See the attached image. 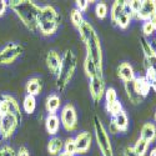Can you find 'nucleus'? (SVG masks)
Segmentation results:
<instances>
[{"label":"nucleus","instance_id":"nucleus-1","mask_svg":"<svg viewBox=\"0 0 156 156\" xmlns=\"http://www.w3.org/2000/svg\"><path fill=\"white\" fill-rule=\"evenodd\" d=\"M79 30V35L81 41L85 45L86 49V56H89L95 64L98 69V74L102 75V68H104V58H102V48H101V41L100 37L94 29V27L89 21L84 20L81 27L77 29Z\"/></svg>","mask_w":156,"mask_h":156},{"label":"nucleus","instance_id":"nucleus-2","mask_svg":"<svg viewBox=\"0 0 156 156\" xmlns=\"http://www.w3.org/2000/svg\"><path fill=\"white\" fill-rule=\"evenodd\" d=\"M9 8L15 12V15L20 19L24 27L30 31L37 30V19L40 6L30 0H10L8 2Z\"/></svg>","mask_w":156,"mask_h":156},{"label":"nucleus","instance_id":"nucleus-3","mask_svg":"<svg viewBox=\"0 0 156 156\" xmlns=\"http://www.w3.org/2000/svg\"><path fill=\"white\" fill-rule=\"evenodd\" d=\"M77 66V59L76 55L73 53L70 49L65 50V53L61 56V64L59 71L56 74V87L60 91H64L68 87L70 81L73 80L74 74L76 71Z\"/></svg>","mask_w":156,"mask_h":156},{"label":"nucleus","instance_id":"nucleus-4","mask_svg":"<svg viewBox=\"0 0 156 156\" xmlns=\"http://www.w3.org/2000/svg\"><path fill=\"white\" fill-rule=\"evenodd\" d=\"M59 28L60 15L58 10L51 5L40 6V12H39L37 19V31L43 36H51L56 34Z\"/></svg>","mask_w":156,"mask_h":156},{"label":"nucleus","instance_id":"nucleus-5","mask_svg":"<svg viewBox=\"0 0 156 156\" xmlns=\"http://www.w3.org/2000/svg\"><path fill=\"white\" fill-rule=\"evenodd\" d=\"M94 131H95V139H96L101 155L102 156H114V150H112V145H111L109 134L98 115L94 116Z\"/></svg>","mask_w":156,"mask_h":156},{"label":"nucleus","instance_id":"nucleus-6","mask_svg":"<svg viewBox=\"0 0 156 156\" xmlns=\"http://www.w3.org/2000/svg\"><path fill=\"white\" fill-rule=\"evenodd\" d=\"M60 122L68 133H73L77 129V112L73 104L69 102L62 106L60 112Z\"/></svg>","mask_w":156,"mask_h":156},{"label":"nucleus","instance_id":"nucleus-7","mask_svg":"<svg viewBox=\"0 0 156 156\" xmlns=\"http://www.w3.org/2000/svg\"><path fill=\"white\" fill-rule=\"evenodd\" d=\"M23 50L19 43H8L0 49V65H11L23 54Z\"/></svg>","mask_w":156,"mask_h":156},{"label":"nucleus","instance_id":"nucleus-8","mask_svg":"<svg viewBox=\"0 0 156 156\" xmlns=\"http://www.w3.org/2000/svg\"><path fill=\"white\" fill-rule=\"evenodd\" d=\"M89 91L93 101L95 104H99L104 95H105L106 87H105V80L102 75H95L91 79H89Z\"/></svg>","mask_w":156,"mask_h":156},{"label":"nucleus","instance_id":"nucleus-9","mask_svg":"<svg viewBox=\"0 0 156 156\" xmlns=\"http://www.w3.org/2000/svg\"><path fill=\"white\" fill-rule=\"evenodd\" d=\"M19 124H20V121L11 114H8L4 118H0V136L4 140L10 139L14 135Z\"/></svg>","mask_w":156,"mask_h":156},{"label":"nucleus","instance_id":"nucleus-10","mask_svg":"<svg viewBox=\"0 0 156 156\" xmlns=\"http://www.w3.org/2000/svg\"><path fill=\"white\" fill-rule=\"evenodd\" d=\"M140 45L142 49V53H144V65L145 68H152L156 70V50L154 49V46L149 43V40L146 37H140Z\"/></svg>","mask_w":156,"mask_h":156},{"label":"nucleus","instance_id":"nucleus-11","mask_svg":"<svg viewBox=\"0 0 156 156\" xmlns=\"http://www.w3.org/2000/svg\"><path fill=\"white\" fill-rule=\"evenodd\" d=\"M129 129V118L127 114L122 110L116 116L111 118L110 125H109V131L111 134H118V133H126Z\"/></svg>","mask_w":156,"mask_h":156},{"label":"nucleus","instance_id":"nucleus-12","mask_svg":"<svg viewBox=\"0 0 156 156\" xmlns=\"http://www.w3.org/2000/svg\"><path fill=\"white\" fill-rule=\"evenodd\" d=\"M74 140H75L77 155H85L86 152H89L90 147H91V141H93L91 133L89 131L79 133L76 135V137H74Z\"/></svg>","mask_w":156,"mask_h":156},{"label":"nucleus","instance_id":"nucleus-13","mask_svg":"<svg viewBox=\"0 0 156 156\" xmlns=\"http://www.w3.org/2000/svg\"><path fill=\"white\" fill-rule=\"evenodd\" d=\"M156 14V0H145L142 2L141 8L135 19L141 20L142 23L150 20Z\"/></svg>","mask_w":156,"mask_h":156},{"label":"nucleus","instance_id":"nucleus-14","mask_svg":"<svg viewBox=\"0 0 156 156\" xmlns=\"http://www.w3.org/2000/svg\"><path fill=\"white\" fill-rule=\"evenodd\" d=\"M118 76L120 77V80L124 81V84L131 83L135 79V71H134L133 65L126 61L121 62L118 66Z\"/></svg>","mask_w":156,"mask_h":156},{"label":"nucleus","instance_id":"nucleus-15","mask_svg":"<svg viewBox=\"0 0 156 156\" xmlns=\"http://www.w3.org/2000/svg\"><path fill=\"white\" fill-rule=\"evenodd\" d=\"M45 62H46L48 70L51 74L56 75L58 71H59V68H60V64H61V58H60V55L56 53L55 50H50L49 53L46 54Z\"/></svg>","mask_w":156,"mask_h":156},{"label":"nucleus","instance_id":"nucleus-16","mask_svg":"<svg viewBox=\"0 0 156 156\" xmlns=\"http://www.w3.org/2000/svg\"><path fill=\"white\" fill-rule=\"evenodd\" d=\"M133 85H134L135 91L142 99H145L151 90V86H150L149 81L145 79V76H135V79L133 80Z\"/></svg>","mask_w":156,"mask_h":156},{"label":"nucleus","instance_id":"nucleus-17","mask_svg":"<svg viewBox=\"0 0 156 156\" xmlns=\"http://www.w3.org/2000/svg\"><path fill=\"white\" fill-rule=\"evenodd\" d=\"M41 90H43V80L37 76L30 77V79L27 81V84H25V91H27V95L37 96L41 93Z\"/></svg>","mask_w":156,"mask_h":156},{"label":"nucleus","instance_id":"nucleus-18","mask_svg":"<svg viewBox=\"0 0 156 156\" xmlns=\"http://www.w3.org/2000/svg\"><path fill=\"white\" fill-rule=\"evenodd\" d=\"M45 129L50 136H55L60 129V118L56 114H48L45 119Z\"/></svg>","mask_w":156,"mask_h":156},{"label":"nucleus","instance_id":"nucleus-19","mask_svg":"<svg viewBox=\"0 0 156 156\" xmlns=\"http://www.w3.org/2000/svg\"><path fill=\"white\" fill-rule=\"evenodd\" d=\"M2 98L8 102V106H9V114L14 115L15 118L21 122V120H23V115H21V109H20V105H19L18 100H16L14 96L9 95V94H3V95H2Z\"/></svg>","mask_w":156,"mask_h":156},{"label":"nucleus","instance_id":"nucleus-20","mask_svg":"<svg viewBox=\"0 0 156 156\" xmlns=\"http://www.w3.org/2000/svg\"><path fill=\"white\" fill-rule=\"evenodd\" d=\"M140 137L142 140H145L149 145L152 144L156 140V125L154 122H145L141 127Z\"/></svg>","mask_w":156,"mask_h":156},{"label":"nucleus","instance_id":"nucleus-21","mask_svg":"<svg viewBox=\"0 0 156 156\" xmlns=\"http://www.w3.org/2000/svg\"><path fill=\"white\" fill-rule=\"evenodd\" d=\"M131 19H133V16H131V14H130V10H129V8L126 5V2H125V6H124L122 11L119 14V16L116 18L115 25H116V27H119L120 29L125 30V29L129 28L130 23H131Z\"/></svg>","mask_w":156,"mask_h":156},{"label":"nucleus","instance_id":"nucleus-22","mask_svg":"<svg viewBox=\"0 0 156 156\" xmlns=\"http://www.w3.org/2000/svg\"><path fill=\"white\" fill-rule=\"evenodd\" d=\"M61 105V99L58 94H50L45 100V109L49 114H56Z\"/></svg>","mask_w":156,"mask_h":156},{"label":"nucleus","instance_id":"nucleus-23","mask_svg":"<svg viewBox=\"0 0 156 156\" xmlns=\"http://www.w3.org/2000/svg\"><path fill=\"white\" fill-rule=\"evenodd\" d=\"M46 149H48L49 155H51V156H58V155L64 150V141H62L60 137H58V136H53V137L49 140Z\"/></svg>","mask_w":156,"mask_h":156},{"label":"nucleus","instance_id":"nucleus-24","mask_svg":"<svg viewBox=\"0 0 156 156\" xmlns=\"http://www.w3.org/2000/svg\"><path fill=\"white\" fill-rule=\"evenodd\" d=\"M124 86H125V91H126L127 99L130 100V102H131L133 105H139V104H141L142 101H144V99H142V98L135 91L134 85H133V81H131V83H125Z\"/></svg>","mask_w":156,"mask_h":156},{"label":"nucleus","instance_id":"nucleus-25","mask_svg":"<svg viewBox=\"0 0 156 156\" xmlns=\"http://www.w3.org/2000/svg\"><path fill=\"white\" fill-rule=\"evenodd\" d=\"M23 109H24V112L27 114H33L36 109V99L35 96H31V95H25L24 100H23Z\"/></svg>","mask_w":156,"mask_h":156},{"label":"nucleus","instance_id":"nucleus-26","mask_svg":"<svg viewBox=\"0 0 156 156\" xmlns=\"http://www.w3.org/2000/svg\"><path fill=\"white\" fill-rule=\"evenodd\" d=\"M84 71H85V74H86V76L89 77V79H91V77H94L95 75H99L94 61L89 56H85V60H84Z\"/></svg>","mask_w":156,"mask_h":156},{"label":"nucleus","instance_id":"nucleus-27","mask_svg":"<svg viewBox=\"0 0 156 156\" xmlns=\"http://www.w3.org/2000/svg\"><path fill=\"white\" fill-rule=\"evenodd\" d=\"M124 6H125V2H119V0L114 2V4L111 5V9H110V19H111L112 24H115L116 18H118L119 14L122 11Z\"/></svg>","mask_w":156,"mask_h":156},{"label":"nucleus","instance_id":"nucleus-28","mask_svg":"<svg viewBox=\"0 0 156 156\" xmlns=\"http://www.w3.org/2000/svg\"><path fill=\"white\" fill-rule=\"evenodd\" d=\"M70 20H71V23H73L74 27H75L76 29H79V28L81 27V24L84 23L85 19H84V16H83V12L74 8V9L70 11Z\"/></svg>","mask_w":156,"mask_h":156},{"label":"nucleus","instance_id":"nucleus-29","mask_svg":"<svg viewBox=\"0 0 156 156\" xmlns=\"http://www.w3.org/2000/svg\"><path fill=\"white\" fill-rule=\"evenodd\" d=\"M133 147H134V150L136 151V154L139 156H145L146 152H147V150H149V144H147L145 140H142L141 137H139Z\"/></svg>","mask_w":156,"mask_h":156},{"label":"nucleus","instance_id":"nucleus-30","mask_svg":"<svg viewBox=\"0 0 156 156\" xmlns=\"http://www.w3.org/2000/svg\"><path fill=\"white\" fill-rule=\"evenodd\" d=\"M108 12H109V9H108V5L105 3H98L95 5V14H96V18L100 19V20H104L106 16H108Z\"/></svg>","mask_w":156,"mask_h":156},{"label":"nucleus","instance_id":"nucleus-31","mask_svg":"<svg viewBox=\"0 0 156 156\" xmlns=\"http://www.w3.org/2000/svg\"><path fill=\"white\" fill-rule=\"evenodd\" d=\"M145 79L149 81L151 89L156 91V70L152 68H145Z\"/></svg>","mask_w":156,"mask_h":156},{"label":"nucleus","instance_id":"nucleus-32","mask_svg":"<svg viewBox=\"0 0 156 156\" xmlns=\"http://www.w3.org/2000/svg\"><path fill=\"white\" fill-rule=\"evenodd\" d=\"M104 98H105V106H108L118 100V93H116V90L114 87H109V89H106Z\"/></svg>","mask_w":156,"mask_h":156},{"label":"nucleus","instance_id":"nucleus-33","mask_svg":"<svg viewBox=\"0 0 156 156\" xmlns=\"http://www.w3.org/2000/svg\"><path fill=\"white\" fill-rule=\"evenodd\" d=\"M106 111L109 112V115H111V118H114V116H116L119 112L122 111V105H121V102L119 100H116L115 102L110 104V105L106 106Z\"/></svg>","mask_w":156,"mask_h":156},{"label":"nucleus","instance_id":"nucleus-34","mask_svg":"<svg viewBox=\"0 0 156 156\" xmlns=\"http://www.w3.org/2000/svg\"><path fill=\"white\" fill-rule=\"evenodd\" d=\"M141 4H142V2H139V0H131V2H126V5H127V8L130 10V14H131L133 18H136L137 12H139V10L141 8Z\"/></svg>","mask_w":156,"mask_h":156},{"label":"nucleus","instance_id":"nucleus-35","mask_svg":"<svg viewBox=\"0 0 156 156\" xmlns=\"http://www.w3.org/2000/svg\"><path fill=\"white\" fill-rule=\"evenodd\" d=\"M64 151L68 154H71V155L76 154V145H75L74 137H68L64 141Z\"/></svg>","mask_w":156,"mask_h":156},{"label":"nucleus","instance_id":"nucleus-36","mask_svg":"<svg viewBox=\"0 0 156 156\" xmlns=\"http://www.w3.org/2000/svg\"><path fill=\"white\" fill-rule=\"evenodd\" d=\"M141 31H142V34H144V37H147V36H151V35H154L156 33V28L147 20V21L142 23Z\"/></svg>","mask_w":156,"mask_h":156},{"label":"nucleus","instance_id":"nucleus-37","mask_svg":"<svg viewBox=\"0 0 156 156\" xmlns=\"http://www.w3.org/2000/svg\"><path fill=\"white\" fill-rule=\"evenodd\" d=\"M91 3H94V2H89V0H76V2H75V5H76L75 9H77L81 12H85L87 10L89 5Z\"/></svg>","mask_w":156,"mask_h":156},{"label":"nucleus","instance_id":"nucleus-38","mask_svg":"<svg viewBox=\"0 0 156 156\" xmlns=\"http://www.w3.org/2000/svg\"><path fill=\"white\" fill-rule=\"evenodd\" d=\"M0 156H16V152L11 146L4 145L3 147H0Z\"/></svg>","mask_w":156,"mask_h":156},{"label":"nucleus","instance_id":"nucleus-39","mask_svg":"<svg viewBox=\"0 0 156 156\" xmlns=\"http://www.w3.org/2000/svg\"><path fill=\"white\" fill-rule=\"evenodd\" d=\"M9 114V106H8V102L3 99L0 98V118H4Z\"/></svg>","mask_w":156,"mask_h":156},{"label":"nucleus","instance_id":"nucleus-40","mask_svg":"<svg viewBox=\"0 0 156 156\" xmlns=\"http://www.w3.org/2000/svg\"><path fill=\"white\" fill-rule=\"evenodd\" d=\"M8 6H9L8 5V2H5V0H0V18L5 15Z\"/></svg>","mask_w":156,"mask_h":156},{"label":"nucleus","instance_id":"nucleus-41","mask_svg":"<svg viewBox=\"0 0 156 156\" xmlns=\"http://www.w3.org/2000/svg\"><path fill=\"white\" fill-rule=\"evenodd\" d=\"M124 156H139L133 146H126L124 150Z\"/></svg>","mask_w":156,"mask_h":156},{"label":"nucleus","instance_id":"nucleus-42","mask_svg":"<svg viewBox=\"0 0 156 156\" xmlns=\"http://www.w3.org/2000/svg\"><path fill=\"white\" fill-rule=\"evenodd\" d=\"M16 156H30V152L25 146H20L19 150L16 151Z\"/></svg>","mask_w":156,"mask_h":156},{"label":"nucleus","instance_id":"nucleus-43","mask_svg":"<svg viewBox=\"0 0 156 156\" xmlns=\"http://www.w3.org/2000/svg\"><path fill=\"white\" fill-rule=\"evenodd\" d=\"M58 156H74V155H71V154H68V152H65V151H61Z\"/></svg>","mask_w":156,"mask_h":156},{"label":"nucleus","instance_id":"nucleus-44","mask_svg":"<svg viewBox=\"0 0 156 156\" xmlns=\"http://www.w3.org/2000/svg\"><path fill=\"white\" fill-rule=\"evenodd\" d=\"M149 156H156V147H154V149L150 150V155Z\"/></svg>","mask_w":156,"mask_h":156},{"label":"nucleus","instance_id":"nucleus-45","mask_svg":"<svg viewBox=\"0 0 156 156\" xmlns=\"http://www.w3.org/2000/svg\"><path fill=\"white\" fill-rule=\"evenodd\" d=\"M154 120H155V122H156V110H155V115H154Z\"/></svg>","mask_w":156,"mask_h":156}]
</instances>
